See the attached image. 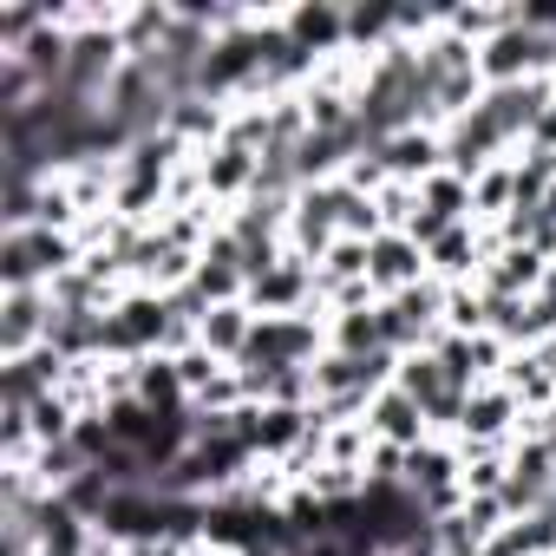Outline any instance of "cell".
Wrapping results in <instances>:
<instances>
[{"mask_svg":"<svg viewBox=\"0 0 556 556\" xmlns=\"http://www.w3.org/2000/svg\"><path fill=\"white\" fill-rule=\"evenodd\" d=\"M60 262H66V242H60V236H27V229H21V236H8V249H0V268H8L14 289H27L40 268L60 275Z\"/></svg>","mask_w":556,"mask_h":556,"instance_id":"cell-1","label":"cell"},{"mask_svg":"<svg viewBox=\"0 0 556 556\" xmlns=\"http://www.w3.org/2000/svg\"><path fill=\"white\" fill-rule=\"evenodd\" d=\"M315 348V328H302V321H262L255 334H249V348L242 354H255L262 361V374L268 367H289L295 354H308Z\"/></svg>","mask_w":556,"mask_h":556,"instance_id":"cell-2","label":"cell"},{"mask_svg":"<svg viewBox=\"0 0 556 556\" xmlns=\"http://www.w3.org/2000/svg\"><path fill=\"white\" fill-rule=\"evenodd\" d=\"M105 66H112V40H79V47H66V73H60V86L79 92V99H92V86L105 79Z\"/></svg>","mask_w":556,"mask_h":556,"instance_id":"cell-3","label":"cell"},{"mask_svg":"<svg viewBox=\"0 0 556 556\" xmlns=\"http://www.w3.org/2000/svg\"><path fill=\"white\" fill-rule=\"evenodd\" d=\"M164 328H170V308L131 302L125 315H112V321H105V348H138V341H151V334H164Z\"/></svg>","mask_w":556,"mask_h":556,"instance_id":"cell-4","label":"cell"},{"mask_svg":"<svg viewBox=\"0 0 556 556\" xmlns=\"http://www.w3.org/2000/svg\"><path fill=\"white\" fill-rule=\"evenodd\" d=\"M47 341H53V354H79V348L105 341V321H92L86 308H53L47 315Z\"/></svg>","mask_w":556,"mask_h":556,"instance_id":"cell-5","label":"cell"},{"mask_svg":"<svg viewBox=\"0 0 556 556\" xmlns=\"http://www.w3.org/2000/svg\"><path fill=\"white\" fill-rule=\"evenodd\" d=\"M549 458H556V452H530V458L517 465V478L504 484V504H543V491H549Z\"/></svg>","mask_w":556,"mask_h":556,"instance_id":"cell-6","label":"cell"},{"mask_svg":"<svg viewBox=\"0 0 556 556\" xmlns=\"http://www.w3.org/2000/svg\"><path fill=\"white\" fill-rule=\"evenodd\" d=\"M530 60H549V47H543L536 34H504V40L491 47V73H517V66H530Z\"/></svg>","mask_w":556,"mask_h":556,"instance_id":"cell-7","label":"cell"},{"mask_svg":"<svg viewBox=\"0 0 556 556\" xmlns=\"http://www.w3.org/2000/svg\"><path fill=\"white\" fill-rule=\"evenodd\" d=\"M34 328H40V302L27 289H14V302H8V354H21Z\"/></svg>","mask_w":556,"mask_h":556,"instance_id":"cell-8","label":"cell"},{"mask_svg":"<svg viewBox=\"0 0 556 556\" xmlns=\"http://www.w3.org/2000/svg\"><path fill=\"white\" fill-rule=\"evenodd\" d=\"M380 164H393V170H413V164H419V170H426V164H432V144H426V138H387V144H380Z\"/></svg>","mask_w":556,"mask_h":556,"instance_id":"cell-9","label":"cell"},{"mask_svg":"<svg viewBox=\"0 0 556 556\" xmlns=\"http://www.w3.org/2000/svg\"><path fill=\"white\" fill-rule=\"evenodd\" d=\"M367 262H374V275H387V282H400V275H413V262H419V255H413V242H380V249H374Z\"/></svg>","mask_w":556,"mask_h":556,"instance_id":"cell-10","label":"cell"},{"mask_svg":"<svg viewBox=\"0 0 556 556\" xmlns=\"http://www.w3.org/2000/svg\"><path fill=\"white\" fill-rule=\"evenodd\" d=\"M203 334H210V348H249V328H242L236 308H216V315L203 321Z\"/></svg>","mask_w":556,"mask_h":556,"instance_id":"cell-11","label":"cell"},{"mask_svg":"<svg viewBox=\"0 0 556 556\" xmlns=\"http://www.w3.org/2000/svg\"><path fill=\"white\" fill-rule=\"evenodd\" d=\"M255 295L262 302H295L302 295V275L295 268H275V275H262V282H255Z\"/></svg>","mask_w":556,"mask_h":556,"instance_id":"cell-12","label":"cell"},{"mask_svg":"<svg viewBox=\"0 0 556 556\" xmlns=\"http://www.w3.org/2000/svg\"><path fill=\"white\" fill-rule=\"evenodd\" d=\"M380 432H393V439H406V432H413V400H406V393L380 400Z\"/></svg>","mask_w":556,"mask_h":556,"instance_id":"cell-13","label":"cell"},{"mask_svg":"<svg viewBox=\"0 0 556 556\" xmlns=\"http://www.w3.org/2000/svg\"><path fill=\"white\" fill-rule=\"evenodd\" d=\"M504 413H510L504 400H478V406H465V426H478V432H491V426H497Z\"/></svg>","mask_w":556,"mask_h":556,"instance_id":"cell-14","label":"cell"},{"mask_svg":"<svg viewBox=\"0 0 556 556\" xmlns=\"http://www.w3.org/2000/svg\"><path fill=\"white\" fill-rule=\"evenodd\" d=\"M295 34H302V40H328V34H334V14H302Z\"/></svg>","mask_w":556,"mask_h":556,"instance_id":"cell-15","label":"cell"},{"mask_svg":"<svg viewBox=\"0 0 556 556\" xmlns=\"http://www.w3.org/2000/svg\"><path fill=\"white\" fill-rule=\"evenodd\" d=\"M458 255H465V236H458V229H452V236H445V242H439V262H445V268H458Z\"/></svg>","mask_w":556,"mask_h":556,"instance_id":"cell-16","label":"cell"}]
</instances>
